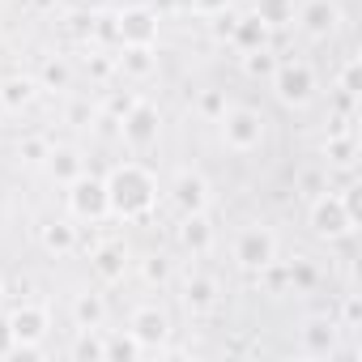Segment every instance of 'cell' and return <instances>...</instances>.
<instances>
[{
    "instance_id": "cell-1",
    "label": "cell",
    "mask_w": 362,
    "mask_h": 362,
    "mask_svg": "<svg viewBox=\"0 0 362 362\" xmlns=\"http://www.w3.org/2000/svg\"><path fill=\"white\" fill-rule=\"evenodd\" d=\"M107 201H111V214L124 218V222H136L153 209L158 201V179L141 166V162H119L111 175H107Z\"/></svg>"
},
{
    "instance_id": "cell-2",
    "label": "cell",
    "mask_w": 362,
    "mask_h": 362,
    "mask_svg": "<svg viewBox=\"0 0 362 362\" xmlns=\"http://www.w3.org/2000/svg\"><path fill=\"white\" fill-rule=\"evenodd\" d=\"M307 226H311V235L315 239H345V235H354L358 230V214L345 205V197L341 192H320V197H311V209H307Z\"/></svg>"
},
{
    "instance_id": "cell-3",
    "label": "cell",
    "mask_w": 362,
    "mask_h": 362,
    "mask_svg": "<svg viewBox=\"0 0 362 362\" xmlns=\"http://www.w3.org/2000/svg\"><path fill=\"white\" fill-rule=\"evenodd\" d=\"M235 264L247 269V273H269L277 264V235L269 226H243L235 235V247H230Z\"/></svg>"
},
{
    "instance_id": "cell-4",
    "label": "cell",
    "mask_w": 362,
    "mask_h": 362,
    "mask_svg": "<svg viewBox=\"0 0 362 362\" xmlns=\"http://www.w3.org/2000/svg\"><path fill=\"white\" fill-rule=\"evenodd\" d=\"M269 81H273V94L286 107H307L315 98V69L307 60H277Z\"/></svg>"
},
{
    "instance_id": "cell-5",
    "label": "cell",
    "mask_w": 362,
    "mask_h": 362,
    "mask_svg": "<svg viewBox=\"0 0 362 362\" xmlns=\"http://www.w3.org/2000/svg\"><path fill=\"white\" fill-rule=\"evenodd\" d=\"M218 124H222L226 149H235V153H252L264 141V115L252 111V107H226V115Z\"/></svg>"
},
{
    "instance_id": "cell-6",
    "label": "cell",
    "mask_w": 362,
    "mask_h": 362,
    "mask_svg": "<svg viewBox=\"0 0 362 362\" xmlns=\"http://www.w3.org/2000/svg\"><path fill=\"white\" fill-rule=\"evenodd\" d=\"M69 209L73 218L81 222H103L111 214V201H107V179H94V175H77L73 184H69Z\"/></svg>"
},
{
    "instance_id": "cell-7",
    "label": "cell",
    "mask_w": 362,
    "mask_h": 362,
    "mask_svg": "<svg viewBox=\"0 0 362 362\" xmlns=\"http://www.w3.org/2000/svg\"><path fill=\"white\" fill-rule=\"evenodd\" d=\"M119 132H124V141H128V149H149V145H158V132H162V115H158V107L153 103H145V98H136L128 111H124V119H119Z\"/></svg>"
},
{
    "instance_id": "cell-8",
    "label": "cell",
    "mask_w": 362,
    "mask_h": 362,
    "mask_svg": "<svg viewBox=\"0 0 362 362\" xmlns=\"http://www.w3.org/2000/svg\"><path fill=\"white\" fill-rule=\"evenodd\" d=\"M115 30H119V47H153L158 43V13L149 5H132L115 13Z\"/></svg>"
},
{
    "instance_id": "cell-9",
    "label": "cell",
    "mask_w": 362,
    "mask_h": 362,
    "mask_svg": "<svg viewBox=\"0 0 362 362\" xmlns=\"http://www.w3.org/2000/svg\"><path fill=\"white\" fill-rule=\"evenodd\" d=\"M294 26L307 39H332L341 26V5L337 0H303L298 13H294Z\"/></svg>"
},
{
    "instance_id": "cell-10",
    "label": "cell",
    "mask_w": 362,
    "mask_h": 362,
    "mask_svg": "<svg viewBox=\"0 0 362 362\" xmlns=\"http://www.w3.org/2000/svg\"><path fill=\"white\" fill-rule=\"evenodd\" d=\"M5 328H9V341H13V345H43V337H47V328H52V315H47V307H39V303H22V307L5 320Z\"/></svg>"
},
{
    "instance_id": "cell-11",
    "label": "cell",
    "mask_w": 362,
    "mask_h": 362,
    "mask_svg": "<svg viewBox=\"0 0 362 362\" xmlns=\"http://www.w3.org/2000/svg\"><path fill=\"white\" fill-rule=\"evenodd\" d=\"M170 205L184 214V218L188 214H205L209 209V179L197 175V170H179L170 179Z\"/></svg>"
},
{
    "instance_id": "cell-12",
    "label": "cell",
    "mask_w": 362,
    "mask_h": 362,
    "mask_svg": "<svg viewBox=\"0 0 362 362\" xmlns=\"http://www.w3.org/2000/svg\"><path fill=\"white\" fill-rule=\"evenodd\" d=\"M298 337H303V354L307 358H337L341 354V324L328 320V315H311Z\"/></svg>"
},
{
    "instance_id": "cell-13",
    "label": "cell",
    "mask_w": 362,
    "mask_h": 362,
    "mask_svg": "<svg viewBox=\"0 0 362 362\" xmlns=\"http://www.w3.org/2000/svg\"><path fill=\"white\" fill-rule=\"evenodd\" d=\"M128 332L141 341V349H162L166 337H170V320L162 307H136L132 320H128Z\"/></svg>"
},
{
    "instance_id": "cell-14",
    "label": "cell",
    "mask_w": 362,
    "mask_h": 362,
    "mask_svg": "<svg viewBox=\"0 0 362 362\" xmlns=\"http://www.w3.org/2000/svg\"><path fill=\"white\" fill-rule=\"evenodd\" d=\"M218 303H222V290H218V281H214L209 273H192V277L184 281V307H188L192 315H209Z\"/></svg>"
},
{
    "instance_id": "cell-15",
    "label": "cell",
    "mask_w": 362,
    "mask_h": 362,
    "mask_svg": "<svg viewBox=\"0 0 362 362\" xmlns=\"http://www.w3.org/2000/svg\"><path fill=\"white\" fill-rule=\"evenodd\" d=\"M269 26L256 18V13H243V18H235V26H230V47L243 56V52H256V47H269Z\"/></svg>"
},
{
    "instance_id": "cell-16",
    "label": "cell",
    "mask_w": 362,
    "mask_h": 362,
    "mask_svg": "<svg viewBox=\"0 0 362 362\" xmlns=\"http://www.w3.org/2000/svg\"><path fill=\"white\" fill-rule=\"evenodd\" d=\"M43 166H47V175L56 179V184H73V179L86 170V162H81V153L73 149V145H52L47 149V158H43Z\"/></svg>"
},
{
    "instance_id": "cell-17",
    "label": "cell",
    "mask_w": 362,
    "mask_h": 362,
    "mask_svg": "<svg viewBox=\"0 0 362 362\" xmlns=\"http://www.w3.org/2000/svg\"><path fill=\"white\" fill-rule=\"evenodd\" d=\"M179 243H184L192 256H209L214 247V226L205 222V214H188L184 226H179Z\"/></svg>"
},
{
    "instance_id": "cell-18",
    "label": "cell",
    "mask_w": 362,
    "mask_h": 362,
    "mask_svg": "<svg viewBox=\"0 0 362 362\" xmlns=\"http://www.w3.org/2000/svg\"><path fill=\"white\" fill-rule=\"evenodd\" d=\"M252 13H256L269 30H286V26H294L298 0H252Z\"/></svg>"
},
{
    "instance_id": "cell-19",
    "label": "cell",
    "mask_w": 362,
    "mask_h": 362,
    "mask_svg": "<svg viewBox=\"0 0 362 362\" xmlns=\"http://www.w3.org/2000/svg\"><path fill=\"white\" fill-rule=\"evenodd\" d=\"M94 273H98L103 281H124V273H128V252H124V243H103V247L94 252Z\"/></svg>"
},
{
    "instance_id": "cell-20",
    "label": "cell",
    "mask_w": 362,
    "mask_h": 362,
    "mask_svg": "<svg viewBox=\"0 0 362 362\" xmlns=\"http://www.w3.org/2000/svg\"><path fill=\"white\" fill-rule=\"evenodd\" d=\"M115 69H119L124 77H149V73L158 69V56H153V47H119Z\"/></svg>"
},
{
    "instance_id": "cell-21",
    "label": "cell",
    "mask_w": 362,
    "mask_h": 362,
    "mask_svg": "<svg viewBox=\"0 0 362 362\" xmlns=\"http://www.w3.org/2000/svg\"><path fill=\"white\" fill-rule=\"evenodd\" d=\"M39 239H43V247H47L52 256H73V252H77V226H73V222H47V226L39 230Z\"/></svg>"
},
{
    "instance_id": "cell-22",
    "label": "cell",
    "mask_w": 362,
    "mask_h": 362,
    "mask_svg": "<svg viewBox=\"0 0 362 362\" xmlns=\"http://www.w3.org/2000/svg\"><path fill=\"white\" fill-rule=\"evenodd\" d=\"M145 349H141V341L124 328V332H107L103 337V362H136Z\"/></svg>"
},
{
    "instance_id": "cell-23",
    "label": "cell",
    "mask_w": 362,
    "mask_h": 362,
    "mask_svg": "<svg viewBox=\"0 0 362 362\" xmlns=\"http://www.w3.org/2000/svg\"><path fill=\"white\" fill-rule=\"evenodd\" d=\"M35 90H39L35 77H5V81H0V107H5V111H22L35 98Z\"/></svg>"
},
{
    "instance_id": "cell-24",
    "label": "cell",
    "mask_w": 362,
    "mask_h": 362,
    "mask_svg": "<svg viewBox=\"0 0 362 362\" xmlns=\"http://www.w3.org/2000/svg\"><path fill=\"white\" fill-rule=\"evenodd\" d=\"M103 320H107L103 294H77L73 298V324L77 328H103Z\"/></svg>"
},
{
    "instance_id": "cell-25",
    "label": "cell",
    "mask_w": 362,
    "mask_h": 362,
    "mask_svg": "<svg viewBox=\"0 0 362 362\" xmlns=\"http://www.w3.org/2000/svg\"><path fill=\"white\" fill-rule=\"evenodd\" d=\"M324 158H328V166H354V162H358V141H354V132L328 136V141H324Z\"/></svg>"
},
{
    "instance_id": "cell-26",
    "label": "cell",
    "mask_w": 362,
    "mask_h": 362,
    "mask_svg": "<svg viewBox=\"0 0 362 362\" xmlns=\"http://www.w3.org/2000/svg\"><path fill=\"white\" fill-rule=\"evenodd\" d=\"M77 362H103V332L98 328H81V337L73 341V349H69Z\"/></svg>"
},
{
    "instance_id": "cell-27",
    "label": "cell",
    "mask_w": 362,
    "mask_h": 362,
    "mask_svg": "<svg viewBox=\"0 0 362 362\" xmlns=\"http://www.w3.org/2000/svg\"><path fill=\"white\" fill-rule=\"evenodd\" d=\"M277 69V56L269 47H256V52H243V73L247 77H273Z\"/></svg>"
},
{
    "instance_id": "cell-28",
    "label": "cell",
    "mask_w": 362,
    "mask_h": 362,
    "mask_svg": "<svg viewBox=\"0 0 362 362\" xmlns=\"http://www.w3.org/2000/svg\"><path fill=\"white\" fill-rule=\"evenodd\" d=\"M341 332H349V337H358L362 332V298L358 294H345V303H341Z\"/></svg>"
},
{
    "instance_id": "cell-29",
    "label": "cell",
    "mask_w": 362,
    "mask_h": 362,
    "mask_svg": "<svg viewBox=\"0 0 362 362\" xmlns=\"http://www.w3.org/2000/svg\"><path fill=\"white\" fill-rule=\"evenodd\" d=\"M298 192H307V197L328 192V170H324V166H303V170H298Z\"/></svg>"
},
{
    "instance_id": "cell-30",
    "label": "cell",
    "mask_w": 362,
    "mask_h": 362,
    "mask_svg": "<svg viewBox=\"0 0 362 362\" xmlns=\"http://www.w3.org/2000/svg\"><path fill=\"white\" fill-rule=\"evenodd\" d=\"M226 90H201V98H197V111L205 115V119H222L226 115Z\"/></svg>"
},
{
    "instance_id": "cell-31",
    "label": "cell",
    "mask_w": 362,
    "mask_h": 362,
    "mask_svg": "<svg viewBox=\"0 0 362 362\" xmlns=\"http://www.w3.org/2000/svg\"><path fill=\"white\" fill-rule=\"evenodd\" d=\"M69 81H73V69L64 60H47L43 64V86L47 90H69Z\"/></svg>"
},
{
    "instance_id": "cell-32",
    "label": "cell",
    "mask_w": 362,
    "mask_h": 362,
    "mask_svg": "<svg viewBox=\"0 0 362 362\" xmlns=\"http://www.w3.org/2000/svg\"><path fill=\"white\" fill-rule=\"evenodd\" d=\"M315 281H320V273H315V264H311L307 256H298V260L290 264V286H294V290H311Z\"/></svg>"
},
{
    "instance_id": "cell-33",
    "label": "cell",
    "mask_w": 362,
    "mask_h": 362,
    "mask_svg": "<svg viewBox=\"0 0 362 362\" xmlns=\"http://www.w3.org/2000/svg\"><path fill=\"white\" fill-rule=\"evenodd\" d=\"M358 73H362V64H358V56H349L345 60V69H341V98H358V90H362V81H358Z\"/></svg>"
},
{
    "instance_id": "cell-34",
    "label": "cell",
    "mask_w": 362,
    "mask_h": 362,
    "mask_svg": "<svg viewBox=\"0 0 362 362\" xmlns=\"http://www.w3.org/2000/svg\"><path fill=\"white\" fill-rule=\"evenodd\" d=\"M141 277H145L149 286H162V281L170 277V264H166V256H145V260H141Z\"/></svg>"
},
{
    "instance_id": "cell-35",
    "label": "cell",
    "mask_w": 362,
    "mask_h": 362,
    "mask_svg": "<svg viewBox=\"0 0 362 362\" xmlns=\"http://www.w3.org/2000/svg\"><path fill=\"white\" fill-rule=\"evenodd\" d=\"M47 149H52V145H47V141H39V136H26V141L18 145V153H22L26 162H43V158H47Z\"/></svg>"
},
{
    "instance_id": "cell-36",
    "label": "cell",
    "mask_w": 362,
    "mask_h": 362,
    "mask_svg": "<svg viewBox=\"0 0 362 362\" xmlns=\"http://www.w3.org/2000/svg\"><path fill=\"white\" fill-rule=\"evenodd\" d=\"M98 39H107V43H119V30H115V13H103V18H94V26H90Z\"/></svg>"
},
{
    "instance_id": "cell-37",
    "label": "cell",
    "mask_w": 362,
    "mask_h": 362,
    "mask_svg": "<svg viewBox=\"0 0 362 362\" xmlns=\"http://www.w3.org/2000/svg\"><path fill=\"white\" fill-rule=\"evenodd\" d=\"M192 9H197L201 18H214V13H222V9H230V0H192Z\"/></svg>"
},
{
    "instance_id": "cell-38",
    "label": "cell",
    "mask_w": 362,
    "mask_h": 362,
    "mask_svg": "<svg viewBox=\"0 0 362 362\" xmlns=\"http://www.w3.org/2000/svg\"><path fill=\"white\" fill-rule=\"evenodd\" d=\"M132 103H136L132 94H111V103H107V107H111V115H115V119H124V111H128Z\"/></svg>"
},
{
    "instance_id": "cell-39",
    "label": "cell",
    "mask_w": 362,
    "mask_h": 362,
    "mask_svg": "<svg viewBox=\"0 0 362 362\" xmlns=\"http://www.w3.org/2000/svg\"><path fill=\"white\" fill-rule=\"evenodd\" d=\"M69 119H73V124H86V119H90V107H81V103L69 107Z\"/></svg>"
},
{
    "instance_id": "cell-40",
    "label": "cell",
    "mask_w": 362,
    "mask_h": 362,
    "mask_svg": "<svg viewBox=\"0 0 362 362\" xmlns=\"http://www.w3.org/2000/svg\"><path fill=\"white\" fill-rule=\"evenodd\" d=\"M0 294H5V281H0Z\"/></svg>"
}]
</instances>
